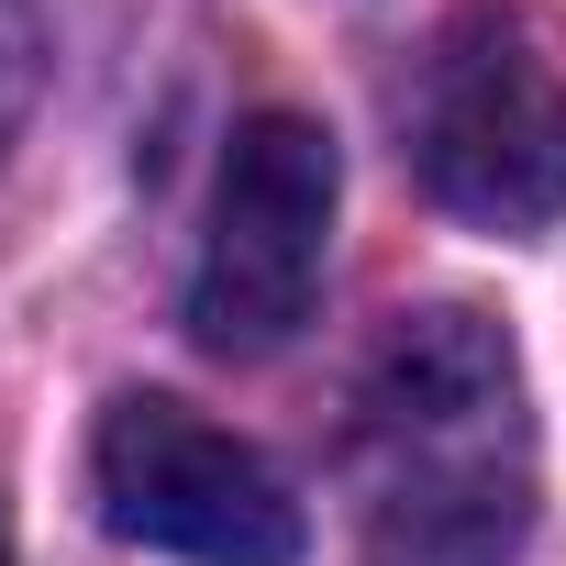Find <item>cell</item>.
I'll use <instances>...</instances> for the list:
<instances>
[{
	"label": "cell",
	"mask_w": 566,
	"mask_h": 566,
	"mask_svg": "<svg viewBox=\"0 0 566 566\" xmlns=\"http://www.w3.org/2000/svg\"><path fill=\"white\" fill-rule=\"evenodd\" d=\"M0 566H12V533H0Z\"/></svg>",
	"instance_id": "obj_6"
},
{
	"label": "cell",
	"mask_w": 566,
	"mask_h": 566,
	"mask_svg": "<svg viewBox=\"0 0 566 566\" xmlns=\"http://www.w3.org/2000/svg\"><path fill=\"white\" fill-rule=\"evenodd\" d=\"M356 522L367 566H511L533 522V400L489 312H400L356 367Z\"/></svg>",
	"instance_id": "obj_1"
},
{
	"label": "cell",
	"mask_w": 566,
	"mask_h": 566,
	"mask_svg": "<svg viewBox=\"0 0 566 566\" xmlns=\"http://www.w3.org/2000/svg\"><path fill=\"white\" fill-rule=\"evenodd\" d=\"M334 134L312 112H255L222 145L211 178V222H200V266H189V334L211 356H277L334 266Z\"/></svg>",
	"instance_id": "obj_3"
},
{
	"label": "cell",
	"mask_w": 566,
	"mask_h": 566,
	"mask_svg": "<svg viewBox=\"0 0 566 566\" xmlns=\"http://www.w3.org/2000/svg\"><path fill=\"white\" fill-rule=\"evenodd\" d=\"M400 156L455 222L544 233L566 211V78L533 56L522 23L455 12L400 90Z\"/></svg>",
	"instance_id": "obj_2"
},
{
	"label": "cell",
	"mask_w": 566,
	"mask_h": 566,
	"mask_svg": "<svg viewBox=\"0 0 566 566\" xmlns=\"http://www.w3.org/2000/svg\"><path fill=\"white\" fill-rule=\"evenodd\" d=\"M90 489H101V522L123 544L178 555V566H301V544H312L290 478L244 433H222V422H200L189 400H156V389L101 411Z\"/></svg>",
	"instance_id": "obj_4"
},
{
	"label": "cell",
	"mask_w": 566,
	"mask_h": 566,
	"mask_svg": "<svg viewBox=\"0 0 566 566\" xmlns=\"http://www.w3.org/2000/svg\"><path fill=\"white\" fill-rule=\"evenodd\" d=\"M34 78H45V23H34V0H0V145L23 134Z\"/></svg>",
	"instance_id": "obj_5"
}]
</instances>
